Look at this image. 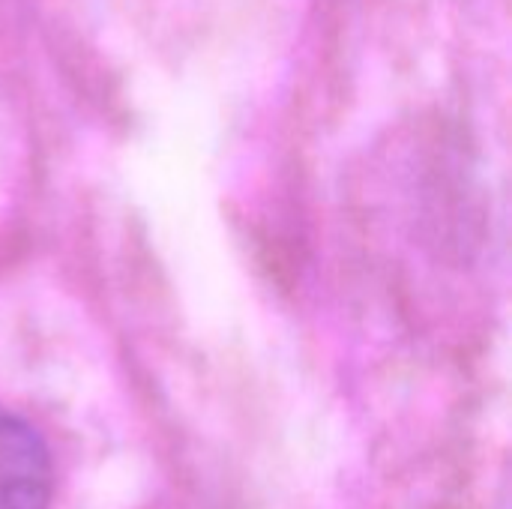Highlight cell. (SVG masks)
Returning <instances> with one entry per match:
<instances>
[{
	"label": "cell",
	"mask_w": 512,
	"mask_h": 509,
	"mask_svg": "<svg viewBox=\"0 0 512 509\" xmlns=\"http://www.w3.org/2000/svg\"><path fill=\"white\" fill-rule=\"evenodd\" d=\"M51 489L48 444L27 420L0 411V509H48Z\"/></svg>",
	"instance_id": "6da1fadb"
}]
</instances>
